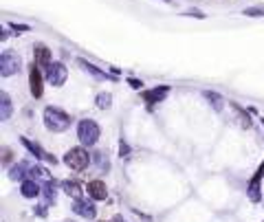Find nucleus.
Masks as SVG:
<instances>
[{
  "label": "nucleus",
  "mask_w": 264,
  "mask_h": 222,
  "mask_svg": "<svg viewBox=\"0 0 264 222\" xmlns=\"http://www.w3.org/2000/svg\"><path fill=\"white\" fill-rule=\"evenodd\" d=\"M42 119H44V128H47L49 132H55V135H57V132L69 130L71 123H73L71 117L66 115L62 108H57V106H47V108H44Z\"/></svg>",
  "instance_id": "f257e3e1"
},
{
  "label": "nucleus",
  "mask_w": 264,
  "mask_h": 222,
  "mask_svg": "<svg viewBox=\"0 0 264 222\" xmlns=\"http://www.w3.org/2000/svg\"><path fill=\"white\" fill-rule=\"evenodd\" d=\"M91 161H93V154H88V147H84V145L71 147V150L64 154L66 167H71L73 172H84V169L91 165Z\"/></svg>",
  "instance_id": "f03ea898"
},
{
  "label": "nucleus",
  "mask_w": 264,
  "mask_h": 222,
  "mask_svg": "<svg viewBox=\"0 0 264 222\" xmlns=\"http://www.w3.org/2000/svg\"><path fill=\"white\" fill-rule=\"evenodd\" d=\"M99 137H101V130H99L97 121H93V119H82V121L77 123V139H79V143H82L84 147L97 145Z\"/></svg>",
  "instance_id": "7ed1b4c3"
},
{
  "label": "nucleus",
  "mask_w": 264,
  "mask_h": 222,
  "mask_svg": "<svg viewBox=\"0 0 264 222\" xmlns=\"http://www.w3.org/2000/svg\"><path fill=\"white\" fill-rule=\"evenodd\" d=\"M22 71V57L11 49H5L0 55V77H11Z\"/></svg>",
  "instance_id": "20e7f679"
},
{
  "label": "nucleus",
  "mask_w": 264,
  "mask_h": 222,
  "mask_svg": "<svg viewBox=\"0 0 264 222\" xmlns=\"http://www.w3.org/2000/svg\"><path fill=\"white\" fill-rule=\"evenodd\" d=\"M44 81H47V77H44V71L33 62L31 66H29V91H31V97L33 99H40L42 95H44Z\"/></svg>",
  "instance_id": "39448f33"
},
{
  "label": "nucleus",
  "mask_w": 264,
  "mask_h": 222,
  "mask_svg": "<svg viewBox=\"0 0 264 222\" xmlns=\"http://www.w3.org/2000/svg\"><path fill=\"white\" fill-rule=\"evenodd\" d=\"M44 77H47V84L60 88L66 84V77H69V69L62 62H51L47 69H44Z\"/></svg>",
  "instance_id": "423d86ee"
},
{
  "label": "nucleus",
  "mask_w": 264,
  "mask_h": 222,
  "mask_svg": "<svg viewBox=\"0 0 264 222\" xmlns=\"http://www.w3.org/2000/svg\"><path fill=\"white\" fill-rule=\"evenodd\" d=\"M170 95V86H154V88H145V91H141V99L148 103V106H157V103L165 101V97Z\"/></svg>",
  "instance_id": "0eeeda50"
},
{
  "label": "nucleus",
  "mask_w": 264,
  "mask_h": 222,
  "mask_svg": "<svg viewBox=\"0 0 264 222\" xmlns=\"http://www.w3.org/2000/svg\"><path fill=\"white\" fill-rule=\"evenodd\" d=\"M262 179H264V161L260 163V167H258V172L253 174V179L249 181L247 185V194L249 198H251V203H260L262 201Z\"/></svg>",
  "instance_id": "6e6552de"
},
{
  "label": "nucleus",
  "mask_w": 264,
  "mask_h": 222,
  "mask_svg": "<svg viewBox=\"0 0 264 222\" xmlns=\"http://www.w3.org/2000/svg\"><path fill=\"white\" fill-rule=\"evenodd\" d=\"M73 213H77L79 218H86V220H95V218H97V207H95L93 201L77 198V201L73 203Z\"/></svg>",
  "instance_id": "1a4fd4ad"
},
{
  "label": "nucleus",
  "mask_w": 264,
  "mask_h": 222,
  "mask_svg": "<svg viewBox=\"0 0 264 222\" xmlns=\"http://www.w3.org/2000/svg\"><path fill=\"white\" fill-rule=\"evenodd\" d=\"M20 143H22V145H25V147H27V150H29V152H31V154H33V157H35V159H40V161H47V163H51V165H55V163H57V159L53 157V154L44 152V147H42L40 143H33V141H29V139H27V137H22V139H20Z\"/></svg>",
  "instance_id": "9d476101"
},
{
  "label": "nucleus",
  "mask_w": 264,
  "mask_h": 222,
  "mask_svg": "<svg viewBox=\"0 0 264 222\" xmlns=\"http://www.w3.org/2000/svg\"><path fill=\"white\" fill-rule=\"evenodd\" d=\"M33 62L40 66V69L44 71L47 66L53 62V53H51V49L47 47V44H42V42H38L33 47Z\"/></svg>",
  "instance_id": "9b49d317"
},
{
  "label": "nucleus",
  "mask_w": 264,
  "mask_h": 222,
  "mask_svg": "<svg viewBox=\"0 0 264 222\" xmlns=\"http://www.w3.org/2000/svg\"><path fill=\"white\" fill-rule=\"evenodd\" d=\"M86 191L93 201H106L108 198V187H106L104 181H91L86 185Z\"/></svg>",
  "instance_id": "f8f14e48"
},
{
  "label": "nucleus",
  "mask_w": 264,
  "mask_h": 222,
  "mask_svg": "<svg viewBox=\"0 0 264 222\" xmlns=\"http://www.w3.org/2000/svg\"><path fill=\"white\" fill-rule=\"evenodd\" d=\"M77 64L82 66V71L86 73H91L93 77H97V79H117V75H113V73H108V71H101L97 69L93 62H88V60H82V57H77Z\"/></svg>",
  "instance_id": "ddd939ff"
},
{
  "label": "nucleus",
  "mask_w": 264,
  "mask_h": 222,
  "mask_svg": "<svg viewBox=\"0 0 264 222\" xmlns=\"http://www.w3.org/2000/svg\"><path fill=\"white\" fill-rule=\"evenodd\" d=\"M29 174H31V165H29L27 161H20L16 165L9 167V179L11 181H27Z\"/></svg>",
  "instance_id": "4468645a"
},
{
  "label": "nucleus",
  "mask_w": 264,
  "mask_h": 222,
  "mask_svg": "<svg viewBox=\"0 0 264 222\" xmlns=\"http://www.w3.org/2000/svg\"><path fill=\"white\" fill-rule=\"evenodd\" d=\"M20 194L25 198H38L42 194V187H40L38 181L27 179V181H22V185H20Z\"/></svg>",
  "instance_id": "2eb2a0df"
},
{
  "label": "nucleus",
  "mask_w": 264,
  "mask_h": 222,
  "mask_svg": "<svg viewBox=\"0 0 264 222\" xmlns=\"http://www.w3.org/2000/svg\"><path fill=\"white\" fill-rule=\"evenodd\" d=\"M11 113H13V103L9 93H0V121H9L11 119Z\"/></svg>",
  "instance_id": "dca6fc26"
},
{
  "label": "nucleus",
  "mask_w": 264,
  "mask_h": 222,
  "mask_svg": "<svg viewBox=\"0 0 264 222\" xmlns=\"http://www.w3.org/2000/svg\"><path fill=\"white\" fill-rule=\"evenodd\" d=\"M42 196H44V203L47 205H55V201H57V185H55V181H47L42 185Z\"/></svg>",
  "instance_id": "f3484780"
},
{
  "label": "nucleus",
  "mask_w": 264,
  "mask_h": 222,
  "mask_svg": "<svg viewBox=\"0 0 264 222\" xmlns=\"http://www.w3.org/2000/svg\"><path fill=\"white\" fill-rule=\"evenodd\" d=\"M62 189H64V194L66 196H71V198H82V194H84V189H82V185L79 183H75V181H64L62 183Z\"/></svg>",
  "instance_id": "a211bd4d"
},
{
  "label": "nucleus",
  "mask_w": 264,
  "mask_h": 222,
  "mask_svg": "<svg viewBox=\"0 0 264 222\" xmlns=\"http://www.w3.org/2000/svg\"><path fill=\"white\" fill-rule=\"evenodd\" d=\"M29 179H33V181H42V183H47L51 181V172L44 165H31V174H29Z\"/></svg>",
  "instance_id": "6ab92c4d"
},
{
  "label": "nucleus",
  "mask_w": 264,
  "mask_h": 222,
  "mask_svg": "<svg viewBox=\"0 0 264 222\" xmlns=\"http://www.w3.org/2000/svg\"><path fill=\"white\" fill-rule=\"evenodd\" d=\"M205 99H207L211 106H214L216 113H220V110L225 108V99H223V95H218V93H211V91H205Z\"/></svg>",
  "instance_id": "aec40b11"
},
{
  "label": "nucleus",
  "mask_w": 264,
  "mask_h": 222,
  "mask_svg": "<svg viewBox=\"0 0 264 222\" xmlns=\"http://www.w3.org/2000/svg\"><path fill=\"white\" fill-rule=\"evenodd\" d=\"M95 103H97L99 110H108L110 106H113V95L110 93H99L97 99H95Z\"/></svg>",
  "instance_id": "412c9836"
},
{
  "label": "nucleus",
  "mask_w": 264,
  "mask_h": 222,
  "mask_svg": "<svg viewBox=\"0 0 264 222\" xmlns=\"http://www.w3.org/2000/svg\"><path fill=\"white\" fill-rule=\"evenodd\" d=\"M93 161H95V163H97V165H99V169H101V172H104V169H108V167H110V163H108L106 152H95V154H93Z\"/></svg>",
  "instance_id": "4be33fe9"
},
{
  "label": "nucleus",
  "mask_w": 264,
  "mask_h": 222,
  "mask_svg": "<svg viewBox=\"0 0 264 222\" xmlns=\"http://www.w3.org/2000/svg\"><path fill=\"white\" fill-rule=\"evenodd\" d=\"M242 13L249 18H264V7H247Z\"/></svg>",
  "instance_id": "5701e85b"
},
{
  "label": "nucleus",
  "mask_w": 264,
  "mask_h": 222,
  "mask_svg": "<svg viewBox=\"0 0 264 222\" xmlns=\"http://www.w3.org/2000/svg\"><path fill=\"white\" fill-rule=\"evenodd\" d=\"M7 27L13 29V33H16V35H22V33L31 31V27H29V25H18V22H9V25H7Z\"/></svg>",
  "instance_id": "b1692460"
},
{
  "label": "nucleus",
  "mask_w": 264,
  "mask_h": 222,
  "mask_svg": "<svg viewBox=\"0 0 264 222\" xmlns=\"http://www.w3.org/2000/svg\"><path fill=\"white\" fill-rule=\"evenodd\" d=\"M128 154H130V145L126 141H119V157L123 159V157H128Z\"/></svg>",
  "instance_id": "393cba45"
},
{
  "label": "nucleus",
  "mask_w": 264,
  "mask_h": 222,
  "mask_svg": "<svg viewBox=\"0 0 264 222\" xmlns=\"http://www.w3.org/2000/svg\"><path fill=\"white\" fill-rule=\"evenodd\" d=\"M128 84H130L132 88H135V91H143V81H141V79H135V77H130V79H128Z\"/></svg>",
  "instance_id": "a878e982"
},
{
  "label": "nucleus",
  "mask_w": 264,
  "mask_h": 222,
  "mask_svg": "<svg viewBox=\"0 0 264 222\" xmlns=\"http://www.w3.org/2000/svg\"><path fill=\"white\" fill-rule=\"evenodd\" d=\"M185 16H192V18H201V20H205L207 16L201 11V9H189V11H185Z\"/></svg>",
  "instance_id": "bb28decb"
},
{
  "label": "nucleus",
  "mask_w": 264,
  "mask_h": 222,
  "mask_svg": "<svg viewBox=\"0 0 264 222\" xmlns=\"http://www.w3.org/2000/svg\"><path fill=\"white\" fill-rule=\"evenodd\" d=\"M47 207H49L47 203H44V205H38V207H35V209H33V211H35V213H38V216H42V218H44V216H47Z\"/></svg>",
  "instance_id": "cd10ccee"
},
{
  "label": "nucleus",
  "mask_w": 264,
  "mask_h": 222,
  "mask_svg": "<svg viewBox=\"0 0 264 222\" xmlns=\"http://www.w3.org/2000/svg\"><path fill=\"white\" fill-rule=\"evenodd\" d=\"M9 161H11V150H9V147H5V150H3V163H5V165H9Z\"/></svg>",
  "instance_id": "c85d7f7f"
},
{
  "label": "nucleus",
  "mask_w": 264,
  "mask_h": 222,
  "mask_svg": "<svg viewBox=\"0 0 264 222\" xmlns=\"http://www.w3.org/2000/svg\"><path fill=\"white\" fill-rule=\"evenodd\" d=\"M163 3H167V5H172V0H163Z\"/></svg>",
  "instance_id": "c756f323"
}]
</instances>
